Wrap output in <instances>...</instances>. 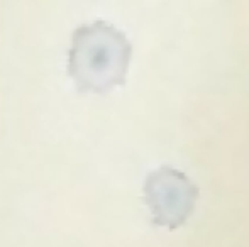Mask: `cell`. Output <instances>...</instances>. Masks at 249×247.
<instances>
[{"label": "cell", "instance_id": "cell-1", "mask_svg": "<svg viewBox=\"0 0 249 247\" xmlns=\"http://www.w3.org/2000/svg\"><path fill=\"white\" fill-rule=\"evenodd\" d=\"M132 46L124 33L105 20L83 24L73 33L68 75L80 93H108L127 78Z\"/></svg>", "mask_w": 249, "mask_h": 247}, {"label": "cell", "instance_id": "cell-2", "mask_svg": "<svg viewBox=\"0 0 249 247\" xmlns=\"http://www.w3.org/2000/svg\"><path fill=\"white\" fill-rule=\"evenodd\" d=\"M142 191L153 224L170 231L181 227L190 218L200 195L198 186L171 166H161L149 173Z\"/></svg>", "mask_w": 249, "mask_h": 247}]
</instances>
